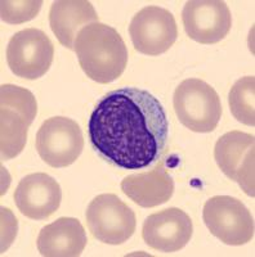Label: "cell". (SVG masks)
<instances>
[{
	"label": "cell",
	"mask_w": 255,
	"mask_h": 257,
	"mask_svg": "<svg viewBox=\"0 0 255 257\" xmlns=\"http://www.w3.org/2000/svg\"><path fill=\"white\" fill-rule=\"evenodd\" d=\"M182 21L190 39L200 44H215L228 35L231 11L220 0H191L183 8Z\"/></svg>",
	"instance_id": "8fae6325"
},
{
	"label": "cell",
	"mask_w": 255,
	"mask_h": 257,
	"mask_svg": "<svg viewBox=\"0 0 255 257\" xmlns=\"http://www.w3.org/2000/svg\"><path fill=\"white\" fill-rule=\"evenodd\" d=\"M73 50L85 75L98 84L118 80L128 64V49L120 34L101 22L80 30Z\"/></svg>",
	"instance_id": "7a4b0ae2"
},
{
	"label": "cell",
	"mask_w": 255,
	"mask_h": 257,
	"mask_svg": "<svg viewBox=\"0 0 255 257\" xmlns=\"http://www.w3.org/2000/svg\"><path fill=\"white\" fill-rule=\"evenodd\" d=\"M89 141L107 162L139 170L158 160L169 138L162 104L147 90L120 88L102 96L88 122Z\"/></svg>",
	"instance_id": "6da1fadb"
},
{
	"label": "cell",
	"mask_w": 255,
	"mask_h": 257,
	"mask_svg": "<svg viewBox=\"0 0 255 257\" xmlns=\"http://www.w3.org/2000/svg\"><path fill=\"white\" fill-rule=\"evenodd\" d=\"M129 34L135 50L146 56H158L173 47L178 27L173 13L161 7H144L133 17Z\"/></svg>",
	"instance_id": "9c48e42d"
},
{
	"label": "cell",
	"mask_w": 255,
	"mask_h": 257,
	"mask_svg": "<svg viewBox=\"0 0 255 257\" xmlns=\"http://www.w3.org/2000/svg\"><path fill=\"white\" fill-rule=\"evenodd\" d=\"M121 190L138 206L146 208L164 205L174 193V180L161 164L148 173L133 174L121 181Z\"/></svg>",
	"instance_id": "2e32d148"
},
{
	"label": "cell",
	"mask_w": 255,
	"mask_h": 257,
	"mask_svg": "<svg viewBox=\"0 0 255 257\" xmlns=\"http://www.w3.org/2000/svg\"><path fill=\"white\" fill-rule=\"evenodd\" d=\"M84 138L80 126L68 117H52L41 123L36 134V151L49 166L72 165L81 155Z\"/></svg>",
	"instance_id": "ba28073f"
},
{
	"label": "cell",
	"mask_w": 255,
	"mask_h": 257,
	"mask_svg": "<svg viewBox=\"0 0 255 257\" xmlns=\"http://www.w3.org/2000/svg\"><path fill=\"white\" fill-rule=\"evenodd\" d=\"M203 220L209 231L224 244H246L254 237L251 212L235 197H211L204 206Z\"/></svg>",
	"instance_id": "5b68a950"
},
{
	"label": "cell",
	"mask_w": 255,
	"mask_h": 257,
	"mask_svg": "<svg viewBox=\"0 0 255 257\" xmlns=\"http://www.w3.org/2000/svg\"><path fill=\"white\" fill-rule=\"evenodd\" d=\"M254 135L229 132L218 139L214 158L227 178L236 181L247 196H255L254 188Z\"/></svg>",
	"instance_id": "30bf717a"
},
{
	"label": "cell",
	"mask_w": 255,
	"mask_h": 257,
	"mask_svg": "<svg viewBox=\"0 0 255 257\" xmlns=\"http://www.w3.org/2000/svg\"><path fill=\"white\" fill-rule=\"evenodd\" d=\"M87 242V233L79 220L59 217L41 229L36 245L41 256L76 257L84 251Z\"/></svg>",
	"instance_id": "5bb4252c"
},
{
	"label": "cell",
	"mask_w": 255,
	"mask_h": 257,
	"mask_svg": "<svg viewBox=\"0 0 255 257\" xmlns=\"http://www.w3.org/2000/svg\"><path fill=\"white\" fill-rule=\"evenodd\" d=\"M54 47L44 31L25 29L11 38L7 47V63L16 76L36 80L52 66Z\"/></svg>",
	"instance_id": "52a82bcc"
},
{
	"label": "cell",
	"mask_w": 255,
	"mask_h": 257,
	"mask_svg": "<svg viewBox=\"0 0 255 257\" xmlns=\"http://www.w3.org/2000/svg\"><path fill=\"white\" fill-rule=\"evenodd\" d=\"M2 20L7 24L20 25L31 21L39 15L43 2L30 0V2H2Z\"/></svg>",
	"instance_id": "ac0fdd59"
},
{
	"label": "cell",
	"mask_w": 255,
	"mask_h": 257,
	"mask_svg": "<svg viewBox=\"0 0 255 257\" xmlns=\"http://www.w3.org/2000/svg\"><path fill=\"white\" fill-rule=\"evenodd\" d=\"M13 198L22 215L33 220H44L59 208L62 190L56 179L48 174L35 173L18 183Z\"/></svg>",
	"instance_id": "4fadbf2b"
},
{
	"label": "cell",
	"mask_w": 255,
	"mask_h": 257,
	"mask_svg": "<svg viewBox=\"0 0 255 257\" xmlns=\"http://www.w3.org/2000/svg\"><path fill=\"white\" fill-rule=\"evenodd\" d=\"M98 15L87 0H58L49 11V25L58 41L67 49H75L80 30L98 22Z\"/></svg>",
	"instance_id": "9a60e30c"
},
{
	"label": "cell",
	"mask_w": 255,
	"mask_h": 257,
	"mask_svg": "<svg viewBox=\"0 0 255 257\" xmlns=\"http://www.w3.org/2000/svg\"><path fill=\"white\" fill-rule=\"evenodd\" d=\"M87 224L92 235L106 244L126 242L135 231V213L116 194H100L87 208Z\"/></svg>",
	"instance_id": "8992f818"
},
{
	"label": "cell",
	"mask_w": 255,
	"mask_h": 257,
	"mask_svg": "<svg viewBox=\"0 0 255 257\" xmlns=\"http://www.w3.org/2000/svg\"><path fill=\"white\" fill-rule=\"evenodd\" d=\"M194 233L192 220L185 211L170 207L150 215L143 222V240L156 251L177 252L187 245Z\"/></svg>",
	"instance_id": "7c38bea8"
},
{
	"label": "cell",
	"mask_w": 255,
	"mask_h": 257,
	"mask_svg": "<svg viewBox=\"0 0 255 257\" xmlns=\"http://www.w3.org/2000/svg\"><path fill=\"white\" fill-rule=\"evenodd\" d=\"M174 111L191 132L210 133L222 117L220 98L215 89L200 79H187L174 91Z\"/></svg>",
	"instance_id": "277c9868"
},
{
	"label": "cell",
	"mask_w": 255,
	"mask_h": 257,
	"mask_svg": "<svg viewBox=\"0 0 255 257\" xmlns=\"http://www.w3.org/2000/svg\"><path fill=\"white\" fill-rule=\"evenodd\" d=\"M229 108L238 122L255 125V77L245 76L235 82L228 96Z\"/></svg>",
	"instance_id": "e0dca14e"
},
{
	"label": "cell",
	"mask_w": 255,
	"mask_h": 257,
	"mask_svg": "<svg viewBox=\"0 0 255 257\" xmlns=\"http://www.w3.org/2000/svg\"><path fill=\"white\" fill-rule=\"evenodd\" d=\"M2 105V158L11 160L20 155L27 142V132L38 113L33 93L17 85L4 84L0 88Z\"/></svg>",
	"instance_id": "3957f363"
}]
</instances>
